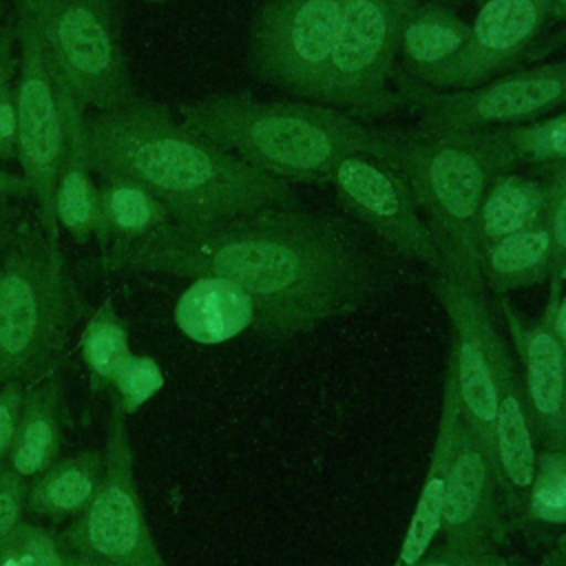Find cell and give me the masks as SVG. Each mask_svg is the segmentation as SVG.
Returning a JSON list of instances; mask_svg holds the SVG:
<instances>
[{"label":"cell","mask_w":566,"mask_h":566,"mask_svg":"<svg viewBox=\"0 0 566 566\" xmlns=\"http://www.w3.org/2000/svg\"><path fill=\"white\" fill-rule=\"evenodd\" d=\"M502 172L517 166L566 164V111L517 126L482 128Z\"/></svg>","instance_id":"obj_27"},{"label":"cell","mask_w":566,"mask_h":566,"mask_svg":"<svg viewBox=\"0 0 566 566\" xmlns=\"http://www.w3.org/2000/svg\"><path fill=\"white\" fill-rule=\"evenodd\" d=\"M345 0H263L248 33L252 75L294 99L316 102Z\"/></svg>","instance_id":"obj_11"},{"label":"cell","mask_w":566,"mask_h":566,"mask_svg":"<svg viewBox=\"0 0 566 566\" xmlns=\"http://www.w3.org/2000/svg\"><path fill=\"white\" fill-rule=\"evenodd\" d=\"M548 184L546 177H528L515 170L491 179L475 223L478 245H486L506 234L528 230L546 221Z\"/></svg>","instance_id":"obj_25"},{"label":"cell","mask_w":566,"mask_h":566,"mask_svg":"<svg viewBox=\"0 0 566 566\" xmlns=\"http://www.w3.org/2000/svg\"><path fill=\"white\" fill-rule=\"evenodd\" d=\"M537 566H566V535H559L555 544L544 553Z\"/></svg>","instance_id":"obj_38"},{"label":"cell","mask_w":566,"mask_h":566,"mask_svg":"<svg viewBox=\"0 0 566 566\" xmlns=\"http://www.w3.org/2000/svg\"><path fill=\"white\" fill-rule=\"evenodd\" d=\"M389 164L407 179L442 256V272L486 290L475 237L478 210L497 159L482 128L394 130Z\"/></svg>","instance_id":"obj_5"},{"label":"cell","mask_w":566,"mask_h":566,"mask_svg":"<svg viewBox=\"0 0 566 566\" xmlns=\"http://www.w3.org/2000/svg\"><path fill=\"white\" fill-rule=\"evenodd\" d=\"M252 296L221 276H197L175 305V323L195 343L219 345L254 327Z\"/></svg>","instance_id":"obj_21"},{"label":"cell","mask_w":566,"mask_h":566,"mask_svg":"<svg viewBox=\"0 0 566 566\" xmlns=\"http://www.w3.org/2000/svg\"><path fill=\"white\" fill-rule=\"evenodd\" d=\"M482 2H484V0H482Z\"/></svg>","instance_id":"obj_42"},{"label":"cell","mask_w":566,"mask_h":566,"mask_svg":"<svg viewBox=\"0 0 566 566\" xmlns=\"http://www.w3.org/2000/svg\"><path fill=\"white\" fill-rule=\"evenodd\" d=\"M340 208L367 226L396 254L442 272V256L402 172L371 155H349L329 181Z\"/></svg>","instance_id":"obj_12"},{"label":"cell","mask_w":566,"mask_h":566,"mask_svg":"<svg viewBox=\"0 0 566 566\" xmlns=\"http://www.w3.org/2000/svg\"><path fill=\"white\" fill-rule=\"evenodd\" d=\"M164 387V371L153 356L130 354L111 382V402L124 416L139 411Z\"/></svg>","instance_id":"obj_31"},{"label":"cell","mask_w":566,"mask_h":566,"mask_svg":"<svg viewBox=\"0 0 566 566\" xmlns=\"http://www.w3.org/2000/svg\"><path fill=\"white\" fill-rule=\"evenodd\" d=\"M104 471L86 509L57 535L64 551L122 566H168L146 520L126 416L111 402Z\"/></svg>","instance_id":"obj_8"},{"label":"cell","mask_w":566,"mask_h":566,"mask_svg":"<svg viewBox=\"0 0 566 566\" xmlns=\"http://www.w3.org/2000/svg\"><path fill=\"white\" fill-rule=\"evenodd\" d=\"M542 172L548 184V206H546V226L553 239V276L566 279V164L542 166Z\"/></svg>","instance_id":"obj_33"},{"label":"cell","mask_w":566,"mask_h":566,"mask_svg":"<svg viewBox=\"0 0 566 566\" xmlns=\"http://www.w3.org/2000/svg\"><path fill=\"white\" fill-rule=\"evenodd\" d=\"M102 471V449H88L69 458H57L46 471L27 482L24 511L49 522L77 517L91 502Z\"/></svg>","instance_id":"obj_23"},{"label":"cell","mask_w":566,"mask_h":566,"mask_svg":"<svg viewBox=\"0 0 566 566\" xmlns=\"http://www.w3.org/2000/svg\"><path fill=\"white\" fill-rule=\"evenodd\" d=\"M27 482L18 478L7 462L0 464V539L20 522L24 511Z\"/></svg>","instance_id":"obj_35"},{"label":"cell","mask_w":566,"mask_h":566,"mask_svg":"<svg viewBox=\"0 0 566 566\" xmlns=\"http://www.w3.org/2000/svg\"><path fill=\"white\" fill-rule=\"evenodd\" d=\"M431 290L451 325L447 363L455 376L462 420L493 453L495 349L502 334L491 318L486 290L469 287L444 272L433 274Z\"/></svg>","instance_id":"obj_13"},{"label":"cell","mask_w":566,"mask_h":566,"mask_svg":"<svg viewBox=\"0 0 566 566\" xmlns=\"http://www.w3.org/2000/svg\"><path fill=\"white\" fill-rule=\"evenodd\" d=\"M64 442V387L57 367L24 382L22 409L7 467L24 482L46 471Z\"/></svg>","instance_id":"obj_19"},{"label":"cell","mask_w":566,"mask_h":566,"mask_svg":"<svg viewBox=\"0 0 566 566\" xmlns=\"http://www.w3.org/2000/svg\"><path fill=\"white\" fill-rule=\"evenodd\" d=\"M104 263L122 272L228 279L254 301L252 329L272 340L358 312L378 283L354 230L301 199L212 223L170 221L108 252Z\"/></svg>","instance_id":"obj_1"},{"label":"cell","mask_w":566,"mask_h":566,"mask_svg":"<svg viewBox=\"0 0 566 566\" xmlns=\"http://www.w3.org/2000/svg\"><path fill=\"white\" fill-rule=\"evenodd\" d=\"M35 27L57 75L95 113L137 99L117 0H13Z\"/></svg>","instance_id":"obj_6"},{"label":"cell","mask_w":566,"mask_h":566,"mask_svg":"<svg viewBox=\"0 0 566 566\" xmlns=\"http://www.w3.org/2000/svg\"><path fill=\"white\" fill-rule=\"evenodd\" d=\"M62 80V77H60ZM64 111V146L57 168L53 208L57 226L64 228L77 243L95 237L97 226V192L93 168L88 164L84 137V106L75 93L62 82Z\"/></svg>","instance_id":"obj_20"},{"label":"cell","mask_w":566,"mask_h":566,"mask_svg":"<svg viewBox=\"0 0 566 566\" xmlns=\"http://www.w3.org/2000/svg\"><path fill=\"white\" fill-rule=\"evenodd\" d=\"M400 108L418 115V128L473 130L528 124L566 106V57L506 71L475 88L431 91L398 80Z\"/></svg>","instance_id":"obj_10"},{"label":"cell","mask_w":566,"mask_h":566,"mask_svg":"<svg viewBox=\"0 0 566 566\" xmlns=\"http://www.w3.org/2000/svg\"><path fill=\"white\" fill-rule=\"evenodd\" d=\"M551 20V0H484L464 49L420 82L431 91L475 88L524 60ZM416 84V82H413Z\"/></svg>","instance_id":"obj_15"},{"label":"cell","mask_w":566,"mask_h":566,"mask_svg":"<svg viewBox=\"0 0 566 566\" xmlns=\"http://www.w3.org/2000/svg\"><path fill=\"white\" fill-rule=\"evenodd\" d=\"M24 382L9 380L0 385V464L7 460L13 433L18 427V416L22 409Z\"/></svg>","instance_id":"obj_36"},{"label":"cell","mask_w":566,"mask_h":566,"mask_svg":"<svg viewBox=\"0 0 566 566\" xmlns=\"http://www.w3.org/2000/svg\"><path fill=\"white\" fill-rule=\"evenodd\" d=\"M77 314L60 241L38 217L0 228V385L55 369Z\"/></svg>","instance_id":"obj_4"},{"label":"cell","mask_w":566,"mask_h":566,"mask_svg":"<svg viewBox=\"0 0 566 566\" xmlns=\"http://www.w3.org/2000/svg\"><path fill=\"white\" fill-rule=\"evenodd\" d=\"M553 261L555 252L546 221L480 248L482 281L495 294L551 281Z\"/></svg>","instance_id":"obj_26"},{"label":"cell","mask_w":566,"mask_h":566,"mask_svg":"<svg viewBox=\"0 0 566 566\" xmlns=\"http://www.w3.org/2000/svg\"><path fill=\"white\" fill-rule=\"evenodd\" d=\"M15 69L18 51L11 18L0 27V159H15Z\"/></svg>","instance_id":"obj_32"},{"label":"cell","mask_w":566,"mask_h":566,"mask_svg":"<svg viewBox=\"0 0 566 566\" xmlns=\"http://www.w3.org/2000/svg\"><path fill=\"white\" fill-rule=\"evenodd\" d=\"M84 137L95 175L144 186L177 223H212L298 199L292 184L203 139L157 102L137 97L93 113Z\"/></svg>","instance_id":"obj_2"},{"label":"cell","mask_w":566,"mask_h":566,"mask_svg":"<svg viewBox=\"0 0 566 566\" xmlns=\"http://www.w3.org/2000/svg\"><path fill=\"white\" fill-rule=\"evenodd\" d=\"M155 2H161V0H155Z\"/></svg>","instance_id":"obj_41"},{"label":"cell","mask_w":566,"mask_h":566,"mask_svg":"<svg viewBox=\"0 0 566 566\" xmlns=\"http://www.w3.org/2000/svg\"><path fill=\"white\" fill-rule=\"evenodd\" d=\"M179 122L285 184H327L349 155L389 161L394 130L307 99L212 93L179 104Z\"/></svg>","instance_id":"obj_3"},{"label":"cell","mask_w":566,"mask_h":566,"mask_svg":"<svg viewBox=\"0 0 566 566\" xmlns=\"http://www.w3.org/2000/svg\"><path fill=\"white\" fill-rule=\"evenodd\" d=\"M13 195H31L24 177H15L0 168V197H13Z\"/></svg>","instance_id":"obj_37"},{"label":"cell","mask_w":566,"mask_h":566,"mask_svg":"<svg viewBox=\"0 0 566 566\" xmlns=\"http://www.w3.org/2000/svg\"><path fill=\"white\" fill-rule=\"evenodd\" d=\"M394 566H537L520 555L506 553H464L449 546L429 548L420 559L411 564H394Z\"/></svg>","instance_id":"obj_34"},{"label":"cell","mask_w":566,"mask_h":566,"mask_svg":"<svg viewBox=\"0 0 566 566\" xmlns=\"http://www.w3.org/2000/svg\"><path fill=\"white\" fill-rule=\"evenodd\" d=\"M418 2L345 0L316 102L363 122L398 111V44L402 24Z\"/></svg>","instance_id":"obj_7"},{"label":"cell","mask_w":566,"mask_h":566,"mask_svg":"<svg viewBox=\"0 0 566 566\" xmlns=\"http://www.w3.org/2000/svg\"><path fill=\"white\" fill-rule=\"evenodd\" d=\"M62 566H122V564L106 562V559H95V557H86V555H80V553L64 551V555H62Z\"/></svg>","instance_id":"obj_39"},{"label":"cell","mask_w":566,"mask_h":566,"mask_svg":"<svg viewBox=\"0 0 566 566\" xmlns=\"http://www.w3.org/2000/svg\"><path fill=\"white\" fill-rule=\"evenodd\" d=\"M64 548L51 531L18 522L0 539V566H62Z\"/></svg>","instance_id":"obj_30"},{"label":"cell","mask_w":566,"mask_h":566,"mask_svg":"<svg viewBox=\"0 0 566 566\" xmlns=\"http://www.w3.org/2000/svg\"><path fill=\"white\" fill-rule=\"evenodd\" d=\"M97 226L95 237L99 243L113 250L126 248L153 230L170 223V214L164 203L150 195L144 186L113 175H97Z\"/></svg>","instance_id":"obj_24"},{"label":"cell","mask_w":566,"mask_h":566,"mask_svg":"<svg viewBox=\"0 0 566 566\" xmlns=\"http://www.w3.org/2000/svg\"><path fill=\"white\" fill-rule=\"evenodd\" d=\"M559 279H551L544 312L533 325H524L504 294H497L522 371V389L533 418L539 447L566 449V345L555 329V312L562 298Z\"/></svg>","instance_id":"obj_16"},{"label":"cell","mask_w":566,"mask_h":566,"mask_svg":"<svg viewBox=\"0 0 566 566\" xmlns=\"http://www.w3.org/2000/svg\"><path fill=\"white\" fill-rule=\"evenodd\" d=\"M11 22L18 51L15 159L38 206V221L49 239L60 241L53 195L64 146L62 80L33 22L18 9H13Z\"/></svg>","instance_id":"obj_9"},{"label":"cell","mask_w":566,"mask_h":566,"mask_svg":"<svg viewBox=\"0 0 566 566\" xmlns=\"http://www.w3.org/2000/svg\"><path fill=\"white\" fill-rule=\"evenodd\" d=\"M82 360L88 367V385L93 394L111 389L113 378L133 354L128 343V325L115 310L113 298H106L86 321L80 338Z\"/></svg>","instance_id":"obj_28"},{"label":"cell","mask_w":566,"mask_h":566,"mask_svg":"<svg viewBox=\"0 0 566 566\" xmlns=\"http://www.w3.org/2000/svg\"><path fill=\"white\" fill-rule=\"evenodd\" d=\"M462 420V407L458 396V385L451 365L447 363L444 374V391H442V411L436 431V440L431 447L429 467L422 480V486L416 497L413 513L405 528V535L398 546V555L394 564H411L420 559L440 537V520H442V502L449 482L451 458L458 440V429Z\"/></svg>","instance_id":"obj_18"},{"label":"cell","mask_w":566,"mask_h":566,"mask_svg":"<svg viewBox=\"0 0 566 566\" xmlns=\"http://www.w3.org/2000/svg\"><path fill=\"white\" fill-rule=\"evenodd\" d=\"M517 524L566 526V449L539 447Z\"/></svg>","instance_id":"obj_29"},{"label":"cell","mask_w":566,"mask_h":566,"mask_svg":"<svg viewBox=\"0 0 566 566\" xmlns=\"http://www.w3.org/2000/svg\"><path fill=\"white\" fill-rule=\"evenodd\" d=\"M506 513L493 453L460 420L442 502V546L464 553H500L509 537Z\"/></svg>","instance_id":"obj_14"},{"label":"cell","mask_w":566,"mask_h":566,"mask_svg":"<svg viewBox=\"0 0 566 566\" xmlns=\"http://www.w3.org/2000/svg\"><path fill=\"white\" fill-rule=\"evenodd\" d=\"M469 33L471 24L451 7L438 0H420L402 24L398 80L420 84L464 49Z\"/></svg>","instance_id":"obj_22"},{"label":"cell","mask_w":566,"mask_h":566,"mask_svg":"<svg viewBox=\"0 0 566 566\" xmlns=\"http://www.w3.org/2000/svg\"><path fill=\"white\" fill-rule=\"evenodd\" d=\"M539 442L517 365L504 338L495 349V416L493 460L511 522H517L533 480Z\"/></svg>","instance_id":"obj_17"},{"label":"cell","mask_w":566,"mask_h":566,"mask_svg":"<svg viewBox=\"0 0 566 566\" xmlns=\"http://www.w3.org/2000/svg\"><path fill=\"white\" fill-rule=\"evenodd\" d=\"M555 329H557L562 343L566 345V298H559V305L555 312Z\"/></svg>","instance_id":"obj_40"}]
</instances>
